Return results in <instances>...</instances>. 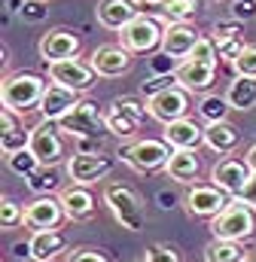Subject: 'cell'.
I'll use <instances>...</instances> for the list:
<instances>
[{
	"instance_id": "15",
	"label": "cell",
	"mask_w": 256,
	"mask_h": 262,
	"mask_svg": "<svg viewBox=\"0 0 256 262\" xmlns=\"http://www.w3.org/2000/svg\"><path fill=\"white\" fill-rule=\"evenodd\" d=\"M198 40H201V34L192 28L189 21H168L165 25V37H162V52L171 58V61H177V58H189L192 49L198 46Z\"/></svg>"
},
{
	"instance_id": "17",
	"label": "cell",
	"mask_w": 256,
	"mask_h": 262,
	"mask_svg": "<svg viewBox=\"0 0 256 262\" xmlns=\"http://www.w3.org/2000/svg\"><path fill=\"white\" fill-rule=\"evenodd\" d=\"M98 76H122L128 67H131V52H128L122 43H107V46H98L92 52V61Z\"/></svg>"
},
{
	"instance_id": "24",
	"label": "cell",
	"mask_w": 256,
	"mask_h": 262,
	"mask_svg": "<svg viewBox=\"0 0 256 262\" xmlns=\"http://www.w3.org/2000/svg\"><path fill=\"white\" fill-rule=\"evenodd\" d=\"M204 146L220 152V156H232L238 146H241V131L235 128L232 122H210L204 128Z\"/></svg>"
},
{
	"instance_id": "42",
	"label": "cell",
	"mask_w": 256,
	"mask_h": 262,
	"mask_svg": "<svg viewBox=\"0 0 256 262\" xmlns=\"http://www.w3.org/2000/svg\"><path fill=\"white\" fill-rule=\"evenodd\" d=\"M137 3H162V0H137Z\"/></svg>"
},
{
	"instance_id": "9",
	"label": "cell",
	"mask_w": 256,
	"mask_h": 262,
	"mask_svg": "<svg viewBox=\"0 0 256 262\" xmlns=\"http://www.w3.org/2000/svg\"><path fill=\"white\" fill-rule=\"evenodd\" d=\"M162 37H165V28L153 15H137L131 25L119 31V43L128 52H153L162 46Z\"/></svg>"
},
{
	"instance_id": "14",
	"label": "cell",
	"mask_w": 256,
	"mask_h": 262,
	"mask_svg": "<svg viewBox=\"0 0 256 262\" xmlns=\"http://www.w3.org/2000/svg\"><path fill=\"white\" fill-rule=\"evenodd\" d=\"M49 76H52V82L67 85V89H73V92H89V89L95 85V79H98L95 67L86 64V61H79V58L52 61V64H49Z\"/></svg>"
},
{
	"instance_id": "23",
	"label": "cell",
	"mask_w": 256,
	"mask_h": 262,
	"mask_svg": "<svg viewBox=\"0 0 256 262\" xmlns=\"http://www.w3.org/2000/svg\"><path fill=\"white\" fill-rule=\"evenodd\" d=\"M162 140L171 146V149H198L204 143V128L195 122V119H177L171 125H165L162 131Z\"/></svg>"
},
{
	"instance_id": "25",
	"label": "cell",
	"mask_w": 256,
	"mask_h": 262,
	"mask_svg": "<svg viewBox=\"0 0 256 262\" xmlns=\"http://www.w3.org/2000/svg\"><path fill=\"white\" fill-rule=\"evenodd\" d=\"M137 6L134 0H104L98 6V21L107 28V31H122L125 25H131L137 18Z\"/></svg>"
},
{
	"instance_id": "13",
	"label": "cell",
	"mask_w": 256,
	"mask_h": 262,
	"mask_svg": "<svg viewBox=\"0 0 256 262\" xmlns=\"http://www.w3.org/2000/svg\"><path fill=\"white\" fill-rule=\"evenodd\" d=\"M61 220H67L61 198L55 195H37L25 207V226L34 232H46V229H58Z\"/></svg>"
},
{
	"instance_id": "11",
	"label": "cell",
	"mask_w": 256,
	"mask_h": 262,
	"mask_svg": "<svg viewBox=\"0 0 256 262\" xmlns=\"http://www.w3.org/2000/svg\"><path fill=\"white\" fill-rule=\"evenodd\" d=\"M58 131L61 128H55V122H49V119H43L40 125L31 128V146H28V149L40 159L43 168H55L64 159V152H67Z\"/></svg>"
},
{
	"instance_id": "26",
	"label": "cell",
	"mask_w": 256,
	"mask_h": 262,
	"mask_svg": "<svg viewBox=\"0 0 256 262\" xmlns=\"http://www.w3.org/2000/svg\"><path fill=\"white\" fill-rule=\"evenodd\" d=\"M226 101H229L232 110H241V113L253 110L256 107V76H241L238 73L229 82V89H226Z\"/></svg>"
},
{
	"instance_id": "36",
	"label": "cell",
	"mask_w": 256,
	"mask_h": 262,
	"mask_svg": "<svg viewBox=\"0 0 256 262\" xmlns=\"http://www.w3.org/2000/svg\"><path fill=\"white\" fill-rule=\"evenodd\" d=\"M235 70L241 76H256V46H244L241 55L235 58Z\"/></svg>"
},
{
	"instance_id": "20",
	"label": "cell",
	"mask_w": 256,
	"mask_h": 262,
	"mask_svg": "<svg viewBox=\"0 0 256 262\" xmlns=\"http://www.w3.org/2000/svg\"><path fill=\"white\" fill-rule=\"evenodd\" d=\"M15 116L18 113H12L9 107L0 110V152H3V159L31 146V131H25V125H18Z\"/></svg>"
},
{
	"instance_id": "29",
	"label": "cell",
	"mask_w": 256,
	"mask_h": 262,
	"mask_svg": "<svg viewBox=\"0 0 256 262\" xmlns=\"http://www.w3.org/2000/svg\"><path fill=\"white\" fill-rule=\"evenodd\" d=\"M6 168H9L12 174H18V177H31V174H37L43 165H40V159H37L31 149H22V152L6 156Z\"/></svg>"
},
{
	"instance_id": "3",
	"label": "cell",
	"mask_w": 256,
	"mask_h": 262,
	"mask_svg": "<svg viewBox=\"0 0 256 262\" xmlns=\"http://www.w3.org/2000/svg\"><path fill=\"white\" fill-rule=\"evenodd\" d=\"M104 204L110 207L116 223L128 232H140L146 226V213H143V204H140L137 192L122 186V183H107L104 186Z\"/></svg>"
},
{
	"instance_id": "34",
	"label": "cell",
	"mask_w": 256,
	"mask_h": 262,
	"mask_svg": "<svg viewBox=\"0 0 256 262\" xmlns=\"http://www.w3.org/2000/svg\"><path fill=\"white\" fill-rule=\"evenodd\" d=\"M143 262H183V253L168 244V241H159V244H150L146 247V259Z\"/></svg>"
},
{
	"instance_id": "6",
	"label": "cell",
	"mask_w": 256,
	"mask_h": 262,
	"mask_svg": "<svg viewBox=\"0 0 256 262\" xmlns=\"http://www.w3.org/2000/svg\"><path fill=\"white\" fill-rule=\"evenodd\" d=\"M146 110L162 125L186 119L189 116V92L183 85H168V89H162V92H156V95L146 98Z\"/></svg>"
},
{
	"instance_id": "1",
	"label": "cell",
	"mask_w": 256,
	"mask_h": 262,
	"mask_svg": "<svg viewBox=\"0 0 256 262\" xmlns=\"http://www.w3.org/2000/svg\"><path fill=\"white\" fill-rule=\"evenodd\" d=\"M46 89H49V82H46L40 73L18 70V73L6 76V79L0 82V101H3V107H9L12 113L25 116V113H31V110H40Z\"/></svg>"
},
{
	"instance_id": "28",
	"label": "cell",
	"mask_w": 256,
	"mask_h": 262,
	"mask_svg": "<svg viewBox=\"0 0 256 262\" xmlns=\"http://www.w3.org/2000/svg\"><path fill=\"white\" fill-rule=\"evenodd\" d=\"M204 262H250V253L244 250L241 241L214 238V241L204 247Z\"/></svg>"
},
{
	"instance_id": "43",
	"label": "cell",
	"mask_w": 256,
	"mask_h": 262,
	"mask_svg": "<svg viewBox=\"0 0 256 262\" xmlns=\"http://www.w3.org/2000/svg\"><path fill=\"white\" fill-rule=\"evenodd\" d=\"M250 262H256V259H250Z\"/></svg>"
},
{
	"instance_id": "32",
	"label": "cell",
	"mask_w": 256,
	"mask_h": 262,
	"mask_svg": "<svg viewBox=\"0 0 256 262\" xmlns=\"http://www.w3.org/2000/svg\"><path fill=\"white\" fill-rule=\"evenodd\" d=\"M28 186L34 192H40V195H49L52 189H58V171L55 168H40L37 174L28 177Z\"/></svg>"
},
{
	"instance_id": "41",
	"label": "cell",
	"mask_w": 256,
	"mask_h": 262,
	"mask_svg": "<svg viewBox=\"0 0 256 262\" xmlns=\"http://www.w3.org/2000/svg\"><path fill=\"white\" fill-rule=\"evenodd\" d=\"M244 162L250 165V171H253V174H256V143H253V146H250V149H247V156H244Z\"/></svg>"
},
{
	"instance_id": "10",
	"label": "cell",
	"mask_w": 256,
	"mask_h": 262,
	"mask_svg": "<svg viewBox=\"0 0 256 262\" xmlns=\"http://www.w3.org/2000/svg\"><path fill=\"white\" fill-rule=\"evenodd\" d=\"M229 204H232V195L223 192V189L214 186V183H195V186H189V192H186V210H189V216L214 220V216H220Z\"/></svg>"
},
{
	"instance_id": "33",
	"label": "cell",
	"mask_w": 256,
	"mask_h": 262,
	"mask_svg": "<svg viewBox=\"0 0 256 262\" xmlns=\"http://www.w3.org/2000/svg\"><path fill=\"white\" fill-rule=\"evenodd\" d=\"M0 226H3V229L25 226V207L15 204L12 198H3V201H0Z\"/></svg>"
},
{
	"instance_id": "5",
	"label": "cell",
	"mask_w": 256,
	"mask_h": 262,
	"mask_svg": "<svg viewBox=\"0 0 256 262\" xmlns=\"http://www.w3.org/2000/svg\"><path fill=\"white\" fill-rule=\"evenodd\" d=\"M146 116H150L146 104H140V101H134V98H116V101L107 107L104 122H107V131H110V134L128 140V137L137 134L140 122H143Z\"/></svg>"
},
{
	"instance_id": "31",
	"label": "cell",
	"mask_w": 256,
	"mask_h": 262,
	"mask_svg": "<svg viewBox=\"0 0 256 262\" xmlns=\"http://www.w3.org/2000/svg\"><path fill=\"white\" fill-rule=\"evenodd\" d=\"M198 12V0H162V15L168 21H186Z\"/></svg>"
},
{
	"instance_id": "35",
	"label": "cell",
	"mask_w": 256,
	"mask_h": 262,
	"mask_svg": "<svg viewBox=\"0 0 256 262\" xmlns=\"http://www.w3.org/2000/svg\"><path fill=\"white\" fill-rule=\"evenodd\" d=\"M64 262H110V259H107V253L98 250V247H73Z\"/></svg>"
},
{
	"instance_id": "2",
	"label": "cell",
	"mask_w": 256,
	"mask_h": 262,
	"mask_svg": "<svg viewBox=\"0 0 256 262\" xmlns=\"http://www.w3.org/2000/svg\"><path fill=\"white\" fill-rule=\"evenodd\" d=\"M256 232V216L253 207L244 204L241 198H232V204L210 220V235L223 238V241H247Z\"/></svg>"
},
{
	"instance_id": "22",
	"label": "cell",
	"mask_w": 256,
	"mask_h": 262,
	"mask_svg": "<svg viewBox=\"0 0 256 262\" xmlns=\"http://www.w3.org/2000/svg\"><path fill=\"white\" fill-rule=\"evenodd\" d=\"M61 204H64V213H67V220H73V223H82V220H92L95 216V207H98V201L92 195V189L89 186H79V183H73V186H67L61 189Z\"/></svg>"
},
{
	"instance_id": "19",
	"label": "cell",
	"mask_w": 256,
	"mask_h": 262,
	"mask_svg": "<svg viewBox=\"0 0 256 262\" xmlns=\"http://www.w3.org/2000/svg\"><path fill=\"white\" fill-rule=\"evenodd\" d=\"M76 104H79V92H73L67 85H58V82H49V89L43 95V104H40V116L49 119V122H58Z\"/></svg>"
},
{
	"instance_id": "38",
	"label": "cell",
	"mask_w": 256,
	"mask_h": 262,
	"mask_svg": "<svg viewBox=\"0 0 256 262\" xmlns=\"http://www.w3.org/2000/svg\"><path fill=\"white\" fill-rule=\"evenodd\" d=\"M232 15L235 21H250L256 15V0H232Z\"/></svg>"
},
{
	"instance_id": "30",
	"label": "cell",
	"mask_w": 256,
	"mask_h": 262,
	"mask_svg": "<svg viewBox=\"0 0 256 262\" xmlns=\"http://www.w3.org/2000/svg\"><path fill=\"white\" fill-rule=\"evenodd\" d=\"M229 110H232V107H229L226 95H223V98H220V95H207V98H201V104H198V113L207 119V125H210V122H223Z\"/></svg>"
},
{
	"instance_id": "37",
	"label": "cell",
	"mask_w": 256,
	"mask_h": 262,
	"mask_svg": "<svg viewBox=\"0 0 256 262\" xmlns=\"http://www.w3.org/2000/svg\"><path fill=\"white\" fill-rule=\"evenodd\" d=\"M238 34H241L238 25H226V21H217V25H214V43H217V46H220V43H229V40H241Z\"/></svg>"
},
{
	"instance_id": "39",
	"label": "cell",
	"mask_w": 256,
	"mask_h": 262,
	"mask_svg": "<svg viewBox=\"0 0 256 262\" xmlns=\"http://www.w3.org/2000/svg\"><path fill=\"white\" fill-rule=\"evenodd\" d=\"M22 15H25L28 21H40V18L46 15V9H43V0H25V9H22Z\"/></svg>"
},
{
	"instance_id": "16",
	"label": "cell",
	"mask_w": 256,
	"mask_h": 262,
	"mask_svg": "<svg viewBox=\"0 0 256 262\" xmlns=\"http://www.w3.org/2000/svg\"><path fill=\"white\" fill-rule=\"evenodd\" d=\"M217 79V61H195L186 58L174 70V82L183 85L186 92H207Z\"/></svg>"
},
{
	"instance_id": "18",
	"label": "cell",
	"mask_w": 256,
	"mask_h": 262,
	"mask_svg": "<svg viewBox=\"0 0 256 262\" xmlns=\"http://www.w3.org/2000/svg\"><path fill=\"white\" fill-rule=\"evenodd\" d=\"M76 52H79V37L64 31V28H55V31L40 37V58H46V64L64 61V58H76Z\"/></svg>"
},
{
	"instance_id": "21",
	"label": "cell",
	"mask_w": 256,
	"mask_h": 262,
	"mask_svg": "<svg viewBox=\"0 0 256 262\" xmlns=\"http://www.w3.org/2000/svg\"><path fill=\"white\" fill-rule=\"evenodd\" d=\"M67 250V235L61 229H46V232H34L28 241V256L34 262H52Z\"/></svg>"
},
{
	"instance_id": "8",
	"label": "cell",
	"mask_w": 256,
	"mask_h": 262,
	"mask_svg": "<svg viewBox=\"0 0 256 262\" xmlns=\"http://www.w3.org/2000/svg\"><path fill=\"white\" fill-rule=\"evenodd\" d=\"M113 165H116L113 156H104V152H79L76 149L67 159V177L73 183H79V186H92V183L110 177Z\"/></svg>"
},
{
	"instance_id": "7",
	"label": "cell",
	"mask_w": 256,
	"mask_h": 262,
	"mask_svg": "<svg viewBox=\"0 0 256 262\" xmlns=\"http://www.w3.org/2000/svg\"><path fill=\"white\" fill-rule=\"evenodd\" d=\"M58 128L67 131V134L76 137V140H92V137H98L101 131H107V122H104V113L98 110L95 101H79L67 116L58 119Z\"/></svg>"
},
{
	"instance_id": "40",
	"label": "cell",
	"mask_w": 256,
	"mask_h": 262,
	"mask_svg": "<svg viewBox=\"0 0 256 262\" xmlns=\"http://www.w3.org/2000/svg\"><path fill=\"white\" fill-rule=\"evenodd\" d=\"M241 201H244V204H250V207H253L256 210V174H250V180H247V183H244V189H241Z\"/></svg>"
},
{
	"instance_id": "12",
	"label": "cell",
	"mask_w": 256,
	"mask_h": 262,
	"mask_svg": "<svg viewBox=\"0 0 256 262\" xmlns=\"http://www.w3.org/2000/svg\"><path fill=\"white\" fill-rule=\"evenodd\" d=\"M250 165L244 162V159H235V156H226V159H220L214 168H210V183L214 186H220L223 192H229L232 198L241 195V189H244V183L250 180Z\"/></svg>"
},
{
	"instance_id": "27",
	"label": "cell",
	"mask_w": 256,
	"mask_h": 262,
	"mask_svg": "<svg viewBox=\"0 0 256 262\" xmlns=\"http://www.w3.org/2000/svg\"><path fill=\"white\" fill-rule=\"evenodd\" d=\"M198 168H201V165H198L195 149H174L171 159H168V165H165L168 177L177 180V183H192V180L198 177Z\"/></svg>"
},
{
	"instance_id": "4",
	"label": "cell",
	"mask_w": 256,
	"mask_h": 262,
	"mask_svg": "<svg viewBox=\"0 0 256 262\" xmlns=\"http://www.w3.org/2000/svg\"><path fill=\"white\" fill-rule=\"evenodd\" d=\"M171 152H174V149H171L165 140H156V137L134 140V143H128V146L119 149L122 162L131 165L134 171H140V174H150V171L165 168V165H168V159H171Z\"/></svg>"
}]
</instances>
